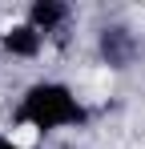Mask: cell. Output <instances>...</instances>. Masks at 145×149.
Listing matches in <instances>:
<instances>
[{
  "mask_svg": "<svg viewBox=\"0 0 145 149\" xmlns=\"http://www.w3.org/2000/svg\"><path fill=\"white\" fill-rule=\"evenodd\" d=\"M101 56H105L109 69H125V65H133V56H137V36H133L125 24L101 28Z\"/></svg>",
  "mask_w": 145,
  "mask_h": 149,
  "instance_id": "obj_3",
  "label": "cell"
},
{
  "mask_svg": "<svg viewBox=\"0 0 145 149\" xmlns=\"http://www.w3.org/2000/svg\"><path fill=\"white\" fill-rule=\"evenodd\" d=\"M89 117L85 113V101L72 93L69 85L61 81H40L24 93L20 109H16V121L24 129H36V133H48V129H69V125H81Z\"/></svg>",
  "mask_w": 145,
  "mask_h": 149,
  "instance_id": "obj_1",
  "label": "cell"
},
{
  "mask_svg": "<svg viewBox=\"0 0 145 149\" xmlns=\"http://www.w3.org/2000/svg\"><path fill=\"white\" fill-rule=\"evenodd\" d=\"M69 16H72V8L61 4V0H32L24 8V20L36 28V32H45V36H56L61 28L69 24Z\"/></svg>",
  "mask_w": 145,
  "mask_h": 149,
  "instance_id": "obj_4",
  "label": "cell"
},
{
  "mask_svg": "<svg viewBox=\"0 0 145 149\" xmlns=\"http://www.w3.org/2000/svg\"><path fill=\"white\" fill-rule=\"evenodd\" d=\"M45 40L48 36L36 32L28 20H12V24L0 28V49L8 52V56H16V61H36L45 52Z\"/></svg>",
  "mask_w": 145,
  "mask_h": 149,
  "instance_id": "obj_2",
  "label": "cell"
}]
</instances>
